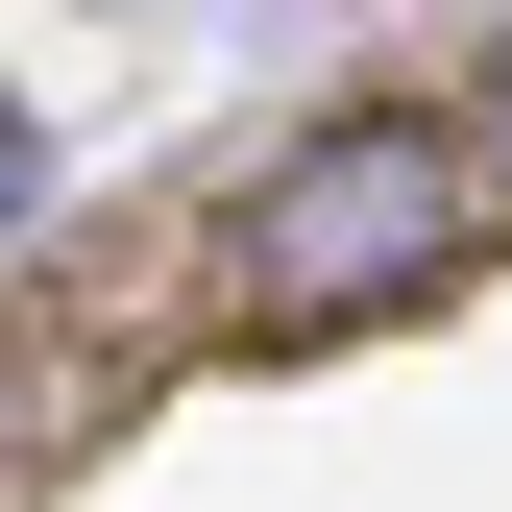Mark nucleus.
Instances as JSON below:
<instances>
[{"label":"nucleus","mask_w":512,"mask_h":512,"mask_svg":"<svg viewBox=\"0 0 512 512\" xmlns=\"http://www.w3.org/2000/svg\"><path fill=\"white\" fill-rule=\"evenodd\" d=\"M439 244H464V147H439V122H317L269 196H244V317H269V342H317V317L415 293Z\"/></svg>","instance_id":"f257e3e1"},{"label":"nucleus","mask_w":512,"mask_h":512,"mask_svg":"<svg viewBox=\"0 0 512 512\" xmlns=\"http://www.w3.org/2000/svg\"><path fill=\"white\" fill-rule=\"evenodd\" d=\"M464 196H512V74H488V122H464Z\"/></svg>","instance_id":"f03ea898"},{"label":"nucleus","mask_w":512,"mask_h":512,"mask_svg":"<svg viewBox=\"0 0 512 512\" xmlns=\"http://www.w3.org/2000/svg\"><path fill=\"white\" fill-rule=\"evenodd\" d=\"M25 196H49V171H25V122H0V220H25Z\"/></svg>","instance_id":"7ed1b4c3"}]
</instances>
